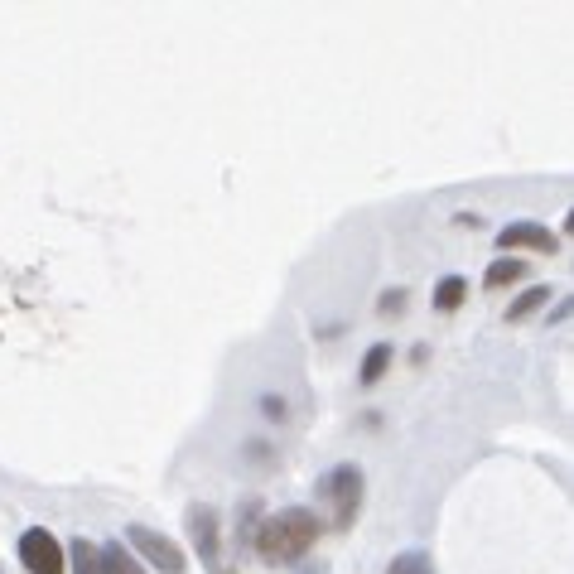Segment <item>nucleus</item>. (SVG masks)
Here are the masks:
<instances>
[{
	"mask_svg": "<svg viewBox=\"0 0 574 574\" xmlns=\"http://www.w3.org/2000/svg\"><path fill=\"white\" fill-rule=\"evenodd\" d=\"M73 574H102V550L92 541H73Z\"/></svg>",
	"mask_w": 574,
	"mask_h": 574,
	"instance_id": "1a4fd4ad",
	"label": "nucleus"
},
{
	"mask_svg": "<svg viewBox=\"0 0 574 574\" xmlns=\"http://www.w3.org/2000/svg\"><path fill=\"white\" fill-rule=\"evenodd\" d=\"M102 574H145V570H140V560L126 546H107L102 550Z\"/></svg>",
	"mask_w": 574,
	"mask_h": 574,
	"instance_id": "6e6552de",
	"label": "nucleus"
},
{
	"mask_svg": "<svg viewBox=\"0 0 574 574\" xmlns=\"http://www.w3.org/2000/svg\"><path fill=\"white\" fill-rule=\"evenodd\" d=\"M521 275H526V261H517V256H512V261H492L488 285L497 290V285H512V280H521Z\"/></svg>",
	"mask_w": 574,
	"mask_h": 574,
	"instance_id": "9d476101",
	"label": "nucleus"
},
{
	"mask_svg": "<svg viewBox=\"0 0 574 574\" xmlns=\"http://www.w3.org/2000/svg\"><path fill=\"white\" fill-rule=\"evenodd\" d=\"M550 300V290L546 285H536V290H526V295H521L517 304H512V319H526V314H536V309H541V304Z\"/></svg>",
	"mask_w": 574,
	"mask_h": 574,
	"instance_id": "f8f14e48",
	"label": "nucleus"
},
{
	"mask_svg": "<svg viewBox=\"0 0 574 574\" xmlns=\"http://www.w3.org/2000/svg\"><path fill=\"white\" fill-rule=\"evenodd\" d=\"M20 560L29 574H63V546L49 531H25L20 536Z\"/></svg>",
	"mask_w": 574,
	"mask_h": 574,
	"instance_id": "7ed1b4c3",
	"label": "nucleus"
},
{
	"mask_svg": "<svg viewBox=\"0 0 574 574\" xmlns=\"http://www.w3.org/2000/svg\"><path fill=\"white\" fill-rule=\"evenodd\" d=\"M319 541V517L304 512V507H285L280 517H271L261 531H256V550L280 565V560H300L304 550Z\"/></svg>",
	"mask_w": 574,
	"mask_h": 574,
	"instance_id": "f257e3e1",
	"label": "nucleus"
},
{
	"mask_svg": "<svg viewBox=\"0 0 574 574\" xmlns=\"http://www.w3.org/2000/svg\"><path fill=\"white\" fill-rule=\"evenodd\" d=\"M193 541H198V555L213 565V574H222L218 565V512L213 507H193Z\"/></svg>",
	"mask_w": 574,
	"mask_h": 574,
	"instance_id": "423d86ee",
	"label": "nucleus"
},
{
	"mask_svg": "<svg viewBox=\"0 0 574 574\" xmlns=\"http://www.w3.org/2000/svg\"><path fill=\"white\" fill-rule=\"evenodd\" d=\"M126 536H131V546H136L150 565H160L164 574H184V550L174 546L169 536H155V531H145V526H131Z\"/></svg>",
	"mask_w": 574,
	"mask_h": 574,
	"instance_id": "20e7f679",
	"label": "nucleus"
},
{
	"mask_svg": "<svg viewBox=\"0 0 574 574\" xmlns=\"http://www.w3.org/2000/svg\"><path fill=\"white\" fill-rule=\"evenodd\" d=\"M391 367V348L386 343H377L372 353H367V362H362V382L372 386V382H382V372Z\"/></svg>",
	"mask_w": 574,
	"mask_h": 574,
	"instance_id": "9b49d317",
	"label": "nucleus"
},
{
	"mask_svg": "<svg viewBox=\"0 0 574 574\" xmlns=\"http://www.w3.org/2000/svg\"><path fill=\"white\" fill-rule=\"evenodd\" d=\"M464 295H468V285L459 280V275H449V280H439L435 285V309L439 314H454V309L464 304Z\"/></svg>",
	"mask_w": 574,
	"mask_h": 574,
	"instance_id": "0eeeda50",
	"label": "nucleus"
},
{
	"mask_svg": "<svg viewBox=\"0 0 574 574\" xmlns=\"http://www.w3.org/2000/svg\"><path fill=\"white\" fill-rule=\"evenodd\" d=\"M497 246H502V251H521V246H531V251H555V232H550V227H541V222H512V227H502V232H497Z\"/></svg>",
	"mask_w": 574,
	"mask_h": 574,
	"instance_id": "39448f33",
	"label": "nucleus"
},
{
	"mask_svg": "<svg viewBox=\"0 0 574 574\" xmlns=\"http://www.w3.org/2000/svg\"><path fill=\"white\" fill-rule=\"evenodd\" d=\"M328 497H333V526L338 531H348L357 517V502H362V473H357L353 464H343V468H333L328 473Z\"/></svg>",
	"mask_w": 574,
	"mask_h": 574,
	"instance_id": "f03ea898",
	"label": "nucleus"
},
{
	"mask_svg": "<svg viewBox=\"0 0 574 574\" xmlns=\"http://www.w3.org/2000/svg\"><path fill=\"white\" fill-rule=\"evenodd\" d=\"M386 574H435V570H430V560H425V555H401V560H396Z\"/></svg>",
	"mask_w": 574,
	"mask_h": 574,
	"instance_id": "ddd939ff",
	"label": "nucleus"
}]
</instances>
